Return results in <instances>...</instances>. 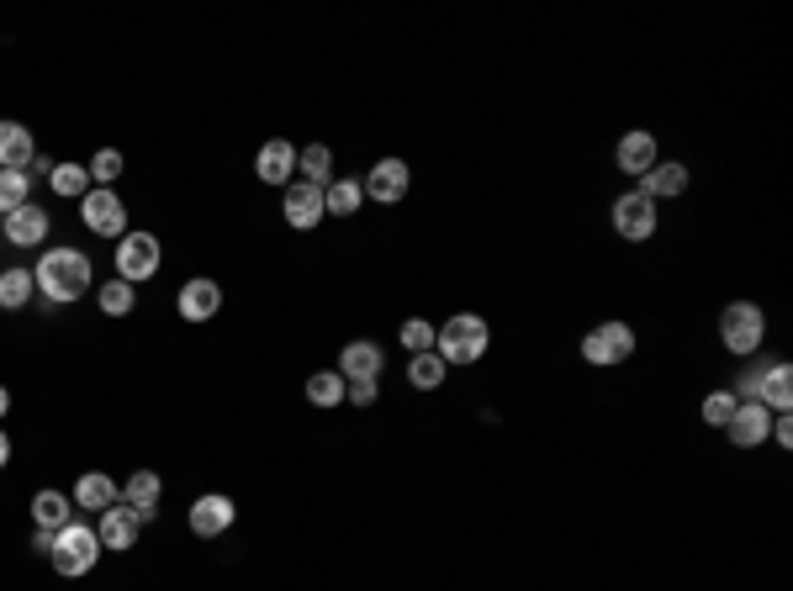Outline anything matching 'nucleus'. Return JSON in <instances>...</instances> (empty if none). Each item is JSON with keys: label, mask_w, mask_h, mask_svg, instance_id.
Instances as JSON below:
<instances>
[{"label": "nucleus", "mask_w": 793, "mask_h": 591, "mask_svg": "<svg viewBox=\"0 0 793 591\" xmlns=\"http://www.w3.org/2000/svg\"><path fill=\"white\" fill-rule=\"evenodd\" d=\"M69 502L85 507V512H106V507L117 502V480H112V475H101V471L80 475V486H74V497H69Z\"/></svg>", "instance_id": "obj_22"}, {"label": "nucleus", "mask_w": 793, "mask_h": 591, "mask_svg": "<svg viewBox=\"0 0 793 591\" xmlns=\"http://www.w3.org/2000/svg\"><path fill=\"white\" fill-rule=\"evenodd\" d=\"M138 529H143V523H138V512H133V507H106V512H101V523H95V538H101V549H133V544H138Z\"/></svg>", "instance_id": "obj_9"}, {"label": "nucleus", "mask_w": 793, "mask_h": 591, "mask_svg": "<svg viewBox=\"0 0 793 591\" xmlns=\"http://www.w3.org/2000/svg\"><path fill=\"white\" fill-rule=\"evenodd\" d=\"M80 217H85V228L101 237H123L127 233V207L117 190H85V207H80Z\"/></svg>", "instance_id": "obj_7"}, {"label": "nucleus", "mask_w": 793, "mask_h": 591, "mask_svg": "<svg viewBox=\"0 0 793 591\" xmlns=\"http://www.w3.org/2000/svg\"><path fill=\"white\" fill-rule=\"evenodd\" d=\"M740 407V396L735 391H714V396H703V422H714V428H725Z\"/></svg>", "instance_id": "obj_32"}, {"label": "nucleus", "mask_w": 793, "mask_h": 591, "mask_svg": "<svg viewBox=\"0 0 793 591\" xmlns=\"http://www.w3.org/2000/svg\"><path fill=\"white\" fill-rule=\"evenodd\" d=\"M402 344H407L413 355H428V349H434V327H428L424 317H413V323H402Z\"/></svg>", "instance_id": "obj_35"}, {"label": "nucleus", "mask_w": 793, "mask_h": 591, "mask_svg": "<svg viewBox=\"0 0 793 591\" xmlns=\"http://www.w3.org/2000/svg\"><path fill=\"white\" fill-rule=\"evenodd\" d=\"M32 159H37V148H32V132L22 121H0V170H27Z\"/></svg>", "instance_id": "obj_20"}, {"label": "nucleus", "mask_w": 793, "mask_h": 591, "mask_svg": "<svg viewBox=\"0 0 793 591\" xmlns=\"http://www.w3.org/2000/svg\"><path fill=\"white\" fill-rule=\"evenodd\" d=\"M360 190L376 196V201H402V196H407V164H402V159H381Z\"/></svg>", "instance_id": "obj_15"}, {"label": "nucleus", "mask_w": 793, "mask_h": 591, "mask_svg": "<svg viewBox=\"0 0 793 591\" xmlns=\"http://www.w3.org/2000/svg\"><path fill=\"white\" fill-rule=\"evenodd\" d=\"M407 381L418 385V391H434V385H445V359L434 355H413V364H407Z\"/></svg>", "instance_id": "obj_30"}, {"label": "nucleus", "mask_w": 793, "mask_h": 591, "mask_svg": "<svg viewBox=\"0 0 793 591\" xmlns=\"http://www.w3.org/2000/svg\"><path fill=\"white\" fill-rule=\"evenodd\" d=\"M360 201H366L360 179H334V185H323V211H334V217H349V211H360Z\"/></svg>", "instance_id": "obj_26"}, {"label": "nucleus", "mask_w": 793, "mask_h": 591, "mask_svg": "<svg viewBox=\"0 0 793 591\" xmlns=\"http://www.w3.org/2000/svg\"><path fill=\"white\" fill-rule=\"evenodd\" d=\"M149 275H159V237L123 233V243H117V280L138 286V280H149Z\"/></svg>", "instance_id": "obj_5"}, {"label": "nucleus", "mask_w": 793, "mask_h": 591, "mask_svg": "<svg viewBox=\"0 0 793 591\" xmlns=\"http://www.w3.org/2000/svg\"><path fill=\"white\" fill-rule=\"evenodd\" d=\"M48 560H54L59 576H85V570H95V560H101V538H95V529H85V523L74 518L69 529L54 533Z\"/></svg>", "instance_id": "obj_3"}, {"label": "nucleus", "mask_w": 793, "mask_h": 591, "mask_svg": "<svg viewBox=\"0 0 793 591\" xmlns=\"http://www.w3.org/2000/svg\"><path fill=\"white\" fill-rule=\"evenodd\" d=\"M32 280L48 301H74V296L91 291V259L80 248H48L43 265L32 269Z\"/></svg>", "instance_id": "obj_1"}, {"label": "nucleus", "mask_w": 793, "mask_h": 591, "mask_svg": "<svg viewBox=\"0 0 793 591\" xmlns=\"http://www.w3.org/2000/svg\"><path fill=\"white\" fill-rule=\"evenodd\" d=\"M48 185H54V196H80L85 201V190H91V170L85 164H54V175H48Z\"/></svg>", "instance_id": "obj_27"}, {"label": "nucleus", "mask_w": 793, "mask_h": 591, "mask_svg": "<svg viewBox=\"0 0 793 591\" xmlns=\"http://www.w3.org/2000/svg\"><path fill=\"white\" fill-rule=\"evenodd\" d=\"M613 159H619L624 175H651L656 170V138L651 132H624L619 148H613Z\"/></svg>", "instance_id": "obj_16"}, {"label": "nucleus", "mask_w": 793, "mask_h": 591, "mask_svg": "<svg viewBox=\"0 0 793 591\" xmlns=\"http://www.w3.org/2000/svg\"><path fill=\"white\" fill-rule=\"evenodd\" d=\"M5 237H11L16 248H37V243L48 237V211H37L32 201L27 207H16L5 217Z\"/></svg>", "instance_id": "obj_19"}, {"label": "nucleus", "mask_w": 793, "mask_h": 591, "mask_svg": "<svg viewBox=\"0 0 793 591\" xmlns=\"http://www.w3.org/2000/svg\"><path fill=\"white\" fill-rule=\"evenodd\" d=\"M329 211H323V185H307V179H297V185H286V222L291 228H318Z\"/></svg>", "instance_id": "obj_11"}, {"label": "nucleus", "mask_w": 793, "mask_h": 591, "mask_svg": "<svg viewBox=\"0 0 793 591\" xmlns=\"http://www.w3.org/2000/svg\"><path fill=\"white\" fill-rule=\"evenodd\" d=\"M5 460H11V439H5V428H0V471H5Z\"/></svg>", "instance_id": "obj_38"}, {"label": "nucleus", "mask_w": 793, "mask_h": 591, "mask_svg": "<svg viewBox=\"0 0 793 591\" xmlns=\"http://www.w3.org/2000/svg\"><path fill=\"white\" fill-rule=\"evenodd\" d=\"M217 306H222L217 280H185V286H181V317H185V323H212Z\"/></svg>", "instance_id": "obj_14"}, {"label": "nucleus", "mask_w": 793, "mask_h": 591, "mask_svg": "<svg viewBox=\"0 0 793 591\" xmlns=\"http://www.w3.org/2000/svg\"><path fill=\"white\" fill-rule=\"evenodd\" d=\"M645 185V196H651V201H662V196H682V190H688V170H682V164H656V170H651V175H641Z\"/></svg>", "instance_id": "obj_24"}, {"label": "nucleus", "mask_w": 793, "mask_h": 591, "mask_svg": "<svg viewBox=\"0 0 793 591\" xmlns=\"http://www.w3.org/2000/svg\"><path fill=\"white\" fill-rule=\"evenodd\" d=\"M297 170H302L307 185H329V175H334V153H329L323 143H312V148L297 153Z\"/></svg>", "instance_id": "obj_29"}, {"label": "nucleus", "mask_w": 793, "mask_h": 591, "mask_svg": "<svg viewBox=\"0 0 793 591\" xmlns=\"http://www.w3.org/2000/svg\"><path fill=\"white\" fill-rule=\"evenodd\" d=\"M127 507L138 512V523H149L153 512H159V475L153 471L127 475Z\"/></svg>", "instance_id": "obj_23"}, {"label": "nucleus", "mask_w": 793, "mask_h": 591, "mask_svg": "<svg viewBox=\"0 0 793 591\" xmlns=\"http://www.w3.org/2000/svg\"><path fill=\"white\" fill-rule=\"evenodd\" d=\"M32 175L27 170H0V217H11L16 207H27Z\"/></svg>", "instance_id": "obj_28"}, {"label": "nucleus", "mask_w": 793, "mask_h": 591, "mask_svg": "<svg viewBox=\"0 0 793 591\" xmlns=\"http://www.w3.org/2000/svg\"><path fill=\"white\" fill-rule=\"evenodd\" d=\"M32 291H37V280H32V269H0V306L5 312H16V306H27Z\"/></svg>", "instance_id": "obj_25"}, {"label": "nucleus", "mask_w": 793, "mask_h": 591, "mask_svg": "<svg viewBox=\"0 0 793 591\" xmlns=\"http://www.w3.org/2000/svg\"><path fill=\"white\" fill-rule=\"evenodd\" d=\"M613 228H619V237H630V243H645V237L656 233V201H651L645 190L619 196V201H613Z\"/></svg>", "instance_id": "obj_8"}, {"label": "nucleus", "mask_w": 793, "mask_h": 591, "mask_svg": "<svg viewBox=\"0 0 793 591\" xmlns=\"http://www.w3.org/2000/svg\"><path fill=\"white\" fill-rule=\"evenodd\" d=\"M772 439L783 443V449L793 443V422H789V413H778V417H772Z\"/></svg>", "instance_id": "obj_37"}, {"label": "nucleus", "mask_w": 793, "mask_h": 591, "mask_svg": "<svg viewBox=\"0 0 793 591\" xmlns=\"http://www.w3.org/2000/svg\"><path fill=\"white\" fill-rule=\"evenodd\" d=\"M720 338H725L731 355H751V349H762V338H767L762 306H751V301H731V306L720 312Z\"/></svg>", "instance_id": "obj_4"}, {"label": "nucleus", "mask_w": 793, "mask_h": 591, "mask_svg": "<svg viewBox=\"0 0 793 591\" xmlns=\"http://www.w3.org/2000/svg\"><path fill=\"white\" fill-rule=\"evenodd\" d=\"M11 413V391H5V385H0V417Z\"/></svg>", "instance_id": "obj_39"}, {"label": "nucleus", "mask_w": 793, "mask_h": 591, "mask_svg": "<svg viewBox=\"0 0 793 591\" xmlns=\"http://www.w3.org/2000/svg\"><path fill=\"white\" fill-rule=\"evenodd\" d=\"M487 338L492 333L476 312H460L445 327H434V355L445 359V364H476V359L487 355Z\"/></svg>", "instance_id": "obj_2"}, {"label": "nucleus", "mask_w": 793, "mask_h": 591, "mask_svg": "<svg viewBox=\"0 0 793 591\" xmlns=\"http://www.w3.org/2000/svg\"><path fill=\"white\" fill-rule=\"evenodd\" d=\"M32 518H37L43 533H59L74 523V502H69L64 491H37V497H32Z\"/></svg>", "instance_id": "obj_21"}, {"label": "nucleus", "mask_w": 793, "mask_h": 591, "mask_svg": "<svg viewBox=\"0 0 793 591\" xmlns=\"http://www.w3.org/2000/svg\"><path fill=\"white\" fill-rule=\"evenodd\" d=\"M630 355H635V333L624 323H604L582 338V359L587 364H624Z\"/></svg>", "instance_id": "obj_6"}, {"label": "nucleus", "mask_w": 793, "mask_h": 591, "mask_svg": "<svg viewBox=\"0 0 793 591\" xmlns=\"http://www.w3.org/2000/svg\"><path fill=\"white\" fill-rule=\"evenodd\" d=\"M757 402H762L767 413H789L793 407V370L783 364V359L762 370V381H757Z\"/></svg>", "instance_id": "obj_17"}, {"label": "nucleus", "mask_w": 793, "mask_h": 591, "mask_svg": "<svg viewBox=\"0 0 793 591\" xmlns=\"http://www.w3.org/2000/svg\"><path fill=\"white\" fill-rule=\"evenodd\" d=\"M344 402H355V407H370V402H376V381H349V385H344Z\"/></svg>", "instance_id": "obj_36"}, {"label": "nucleus", "mask_w": 793, "mask_h": 591, "mask_svg": "<svg viewBox=\"0 0 793 591\" xmlns=\"http://www.w3.org/2000/svg\"><path fill=\"white\" fill-rule=\"evenodd\" d=\"M307 402H312V407H338V402H344V381H338L334 370H318V375L307 381Z\"/></svg>", "instance_id": "obj_31"}, {"label": "nucleus", "mask_w": 793, "mask_h": 591, "mask_svg": "<svg viewBox=\"0 0 793 591\" xmlns=\"http://www.w3.org/2000/svg\"><path fill=\"white\" fill-rule=\"evenodd\" d=\"M291 175H297V148L286 138H271L260 148V179L265 185H291Z\"/></svg>", "instance_id": "obj_18"}, {"label": "nucleus", "mask_w": 793, "mask_h": 591, "mask_svg": "<svg viewBox=\"0 0 793 591\" xmlns=\"http://www.w3.org/2000/svg\"><path fill=\"white\" fill-rule=\"evenodd\" d=\"M381 370H387L381 344H366V338L344 344V355H338V375H344V381H381Z\"/></svg>", "instance_id": "obj_10"}, {"label": "nucleus", "mask_w": 793, "mask_h": 591, "mask_svg": "<svg viewBox=\"0 0 793 591\" xmlns=\"http://www.w3.org/2000/svg\"><path fill=\"white\" fill-rule=\"evenodd\" d=\"M725 433H731V443H740V449H757V443L772 433V413H767L762 402H740L735 417L725 422Z\"/></svg>", "instance_id": "obj_12"}, {"label": "nucleus", "mask_w": 793, "mask_h": 591, "mask_svg": "<svg viewBox=\"0 0 793 591\" xmlns=\"http://www.w3.org/2000/svg\"><path fill=\"white\" fill-rule=\"evenodd\" d=\"M233 529V502L228 497H196L191 502V533L196 538H217Z\"/></svg>", "instance_id": "obj_13"}, {"label": "nucleus", "mask_w": 793, "mask_h": 591, "mask_svg": "<svg viewBox=\"0 0 793 591\" xmlns=\"http://www.w3.org/2000/svg\"><path fill=\"white\" fill-rule=\"evenodd\" d=\"M117 175H123V153H117V148H101V153L91 159V179H101V185L112 190V179Z\"/></svg>", "instance_id": "obj_34"}, {"label": "nucleus", "mask_w": 793, "mask_h": 591, "mask_svg": "<svg viewBox=\"0 0 793 591\" xmlns=\"http://www.w3.org/2000/svg\"><path fill=\"white\" fill-rule=\"evenodd\" d=\"M101 312H112V317L133 312V286H127V280H112V286H101Z\"/></svg>", "instance_id": "obj_33"}]
</instances>
